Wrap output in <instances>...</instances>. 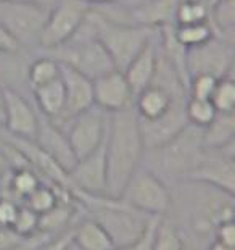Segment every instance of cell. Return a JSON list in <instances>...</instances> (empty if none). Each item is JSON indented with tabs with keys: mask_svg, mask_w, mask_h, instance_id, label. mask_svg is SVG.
Returning a JSON list of instances; mask_svg holds the SVG:
<instances>
[{
	"mask_svg": "<svg viewBox=\"0 0 235 250\" xmlns=\"http://www.w3.org/2000/svg\"><path fill=\"white\" fill-rule=\"evenodd\" d=\"M39 127V113L33 102L20 92L5 89V125L3 131L21 139L34 141Z\"/></svg>",
	"mask_w": 235,
	"mask_h": 250,
	"instance_id": "cell-15",
	"label": "cell"
},
{
	"mask_svg": "<svg viewBox=\"0 0 235 250\" xmlns=\"http://www.w3.org/2000/svg\"><path fill=\"white\" fill-rule=\"evenodd\" d=\"M24 241L12 226H0V250H15L23 246Z\"/></svg>",
	"mask_w": 235,
	"mask_h": 250,
	"instance_id": "cell-32",
	"label": "cell"
},
{
	"mask_svg": "<svg viewBox=\"0 0 235 250\" xmlns=\"http://www.w3.org/2000/svg\"><path fill=\"white\" fill-rule=\"evenodd\" d=\"M216 108L211 104V100L206 99H194L189 97L185 102V116L189 125L206 127L216 116Z\"/></svg>",
	"mask_w": 235,
	"mask_h": 250,
	"instance_id": "cell-28",
	"label": "cell"
},
{
	"mask_svg": "<svg viewBox=\"0 0 235 250\" xmlns=\"http://www.w3.org/2000/svg\"><path fill=\"white\" fill-rule=\"evenodd\" d=\"M87 18L118 71H124L127 65L143 50V47L157 36L158 31L147 26L116 23L95 8H90Z\"/></svg>",
	"mask_w": 235,
	"mask_h": 250,
	"instance_id": "cell-4",
	"label": "cell"
},
{
	"mask_svg": "<svg viewBox=\"0 0 235 250\" xmlns=\"http://www.w3.org/2000/svg\"><path fill=\"white\" fill-rule=\"evenodd\" d=\"M87 2L90 7H100V5H108V3H115L118 0H84Z\"/></svg>",
	"mask_w": 235,
	"mask_h": 250,
	"instance_id": "cell-41",
	"label": "cell"
},
{
	"mask_svg": "<svg viewBox=\"0 0 235 250\" xmlns=\"http://www.w3.org/2000/svg\"><path fill=\"white\" fill-rule=\"evenodd\" d=\"M71 237L74 246L81 250H116L103 228L85 213L73 225Z\"/></svg>",
	"mask_w": 235,
	"mask_h": 250,
	"instance_id": "cell-20",
	"label": "cell"
},
{
	"mask_svg": "<svg viewBox=\"0 0 235 250\" xmlns=\"http://www.w3.org/2000/svg\"><path fill=\"white\" fill-rule=\"evenodd\" d=\"M119 199L142 213L158 218L168 215L173 202L169 186L142 165L127 181Z\"/></svg>",
	"mask_w": 235,
	"mask_h": 250,
	"instance_id": "cell-7",
	"label": "cell"
},
{
	"mask_svg": "<svg viewBox=\"0 0 235 250\" xmlns=\"http://www.w3.org/2000/svg\"><path fill=\"white\" fill-rule=\"evenodd\" d=\"M206 250H235V247H229V246H224V244L217 242V241H211L208 244Z\"/></svg>",
	"mask_w": 235,
	"mask_h": 250,
	"instance_id": "cell-39",
	"label": "cell"
},
{
	"mask_svg": "<svg viewBox=\"0 0 235 250\" xmlns=\"http://www.w3.org/2000/svg\"><path fill=\"white\" fill-rule=\"evenodd\" d=\"M185 102H187V99L176 102L166 115H163L161 118H158L155 121L138 120L145 150L163 146L164 142L173 139L176 134H179V132L189 125L187 116H185Z\"/></svg>",
	"mask_w": 235,
	"mask_h": 250,
	"instance_id": "cell-16",
	"label": "cell"
},
{
	"mask_svg": "<svg viewBox=\"0 0 235 250\" xmlns=\"http://www.w3.org/2000/svg\"><path fill=\"white\" fill-rule=\"evenodd\" d=\"M34 107L42 116L55 121L61 116L65 110V86L61 83V78L55 79L52 83H47L44 86L33 89Z\"/></svg>",
	"mask_w": 235,
	"mask_h": 250,
	"instance_id": "cell-21",
	"label": "cell"
},
{
	"mask_svg": "<svg viewBox=\"0 0 235 250\" xmlns=\"http://www.w3.org/2000/svg\"><path fill=\"white\" fill-rule=\"evenodd\" d=\"M8 165H7V160H5V155H3V150H2V144H0V176L5 174L8 171Z\"/></svg>",
	"mask_w": 235,
	"mask_h": 250,
	"instance_id": "cell-40",
	"label": "cell"
},
{
	"mask_svg": "<svg viewBox=\"0 0 235 250\" xmlns=\"http://www.w3.org/2000/svg\"><path fill=\"white\" fill-rule=\"evenodd\" d=\"M158 54H159V44H158V31H157V36L143 47L140 54L122 71L134 95L142 92L143 89L148 87L153 83L155 73H157V65H158Z\"/></svg>",
	"mask_w": 235,
	"mask_h": 250,
	"instance_id": "cell-18",
	"label": "cell"
},
{
	"mask_svg": "<svg viewBox=\"0 0 235 250\" xmlns=\"http://www.w3.org/2000/svg\"><path fill=\"white\" fill-rule=\"evenodd\" d=\"M206 148L203 146V127L187 125L179 134L157 148L143 153L142 167L164 181L169 188L184 181L201 163Z\"/></svg>",
	"mask_w": 235,
	"mask_h": 250,
	"instance_id": "cell-2",
	"label": "cell"
},
{
	"mask_svg": "<svg viewBox=\"0 0 235 250\" xmlns=\"http://www.w3.org/2000/svg\"><path fill=\"white\" fill-rule=\"evenodd\" d=\"M234 44L217 37H211L198 47L187 50V74L189 79L195 74H211L217 79L232 76Z\"/></svg>",
	"mask_w": 235,
	"mask_h": 250,
	"instance_id": "cell-10",
	"label": "cell"
},
{
	"mask_svg": "<svg viewBox=\"0 0 235 250\" xmlns=\"http://www.w3.org/2000/svg\"><path fill=\"white\" fill-rule=\"evenodd\" d=\"M60 78L63 86H65L66 95L65 110H63L60 118L52 121V123L63 131L74 116H78L94 105V89L92 81L89 78H85L84 74L71 66L63 65V63H60Z\"/></svg>",
	"mask_w": 235,
	"mask_h": 250,
	"instance_id": "cell-13",
	"label": "cell"
},
{
	"mask_svg": "<svg viewBox=\"0 0 235 250\" xmlns=\"http://www.w3.org/2000/svg\"><path fill=\"white\" fill-rule=\"evenodd\" d=\"M5 125V87L0 84V129Z\"/></svg>",
	"mask_w": 235,
	"mask_h": 250,
	"instance_id": "cell-38",
	"label": "cell"
},
{
	"mask_svg": "<svg viewBox=\"0 0 235 250\" xmlns=\"http://www.w3.org/2000/svg\"><path fill=\"white\" fill-rule=\"evenodd\" d=\"M73 192L82 204L85 195H106V160L105 141L92 153L79 158L68 171Z\"/></svg>",
	"mask_w": 235,
	"mask_h": 250,
	"instance_id": "cell-12",
	"label": "cell"
},
{
	"mask_svg": "<svg viewBox=\"0 0 235 250\" xmlns=\"http://www.w3.org/2000/svg\"><path fill=\"white\" fill-rule=\"evenodd\" d=\"M232 144H235V111H217L211 123L203 127V146L206 150H213Z\"/></svg>",
	"mask_w": 235,
	"mask_h": 250,
	"instance_id": "cell-22",
	"label": "cell"
},
{
	"mask_svg": "<svg viewBox=\"0 0 235 250\" xmlns=\"http://www.w3.org/2000/svg\"><path fill=\"white\" fill-rule=\"evenodd\" d=\"M57 202H58L57 184L42 183L26 197L21 205H26L28 208L36 211L37 215H42V213H45V211H49L50 208H53V207L57 205Z\"/></svg>",
	"mask_w": 235,
	"mask_h": 250,
	"instance_id": "cell-27",
	"label": "cell"
},
{
	"mask_svg": "<svg viewBox=\"0 0 235 250\" xmlns=\"http://www.w3.org/2000/svg\"><path fill=\"white\" fill-rule=\"evenodd\" d=\"M211 37H215V34H213L211 24L208 21H205V23L174 26V39L182 47H185L187 50L205 44Z\"/></svg>",
	"mask_w": 235,
	"mask_h": 250,
	"instance_id": "cell-24",
	"label": "cell"
},
{
	"mask_svg": "<svg viewBox=\"0 0 235 250\" xmlns=\"http://www.w3.org/2000/svg\"><path fill=\"white\" fill-rule=\"evenodd\" d=\"M150 250H184L182 236L166 216H163L158 223Z\"/></svg>",
	"mask_w": 235,
	"mask_h": 250,
	"instance_id": "cell-26",
	"label": "cell"
},
{
	"mask_svg": "<svg viewBox=\"0 0 235 250\" xmlns=\"http://www.w3.org/2000/svg\"><path fill=\"white\" fill-rule=\"evenodd\" d=\"M82 207L85 215L103 228L116 250H129L143 236L155 218L136 210L121 199L106 195H85Z\"/></svg>",
	"mask_w": 235,
	"mask_h": 250,
	"instance_id": "cell-3",
	"label": "cell"
},
{
	"mask_svg": "<svg viewBox=\"0 0 235 250\" xmlns=\"http://www.w3.org/2000/svg\"><path fill=\"white\" fill-rule=\"evenodd\" d=\"M213 241H217V242H221V244H224V246H229V247H235V225H234V220L219 225L215 229V234H213Z\"/></svg>",
	"mask_w": 235,
	"mask_h": 250,
	"instance_id": "cell-35",
	"label": "cell"
},
{
	"mask_svg": "<svg viewBox=\"0 0 235 250\" xmlns=\"http://www.w3.org/2000/svg\"><path fill=\"white\" fill-rule=\"evenodd\" d=\"M47 18V8L17 0H0V24L12 34L23 50H39L40 36Z\"/></svg>",
	"mask_w": 235,
	"mask_h": 250,
	"instance_id": "cell-6",
	"label": "cell"
},
{
	"mask_svg": "<svg viewBox=\"0 0 235 250\" xmlns=\"http://www.w3.org/2000/svg\"><path fill=\"white\" fill-rule=\"evenodd\" d=\"M58 78H60V62L42 52H36V58L31 60L28 68V83L31 90Z\"/></svg>",
	"mask_w": 235,
	"mask_h": 250,
	"instance_id": "cell-23",
	"label": "cell"
},
{
	"mask_svg": "<svg viewBox=\"0 0 235 250\" xmlns=\"http://www.w3.org/2000/svg\"><path fill=\"white\" fill-rule=\"evenodd\" d=\"M90 8L84 0H58L49 10L39 50H52L68 42L82 26Z\"/></svg>",
	"mask_w": 235,
	"mask_h": 250,
	"instance_id": "cell-8",
	"label": "cell"
},
{
	"mask_svg": "<svg viewBox=\"0 0 235 250\" xmlns=\"http://www.w3.org/2000/svg\"><path fill=\"white\" fill-rule=\"evenodd\" d=\"M189 99V95H174L159 86H148L138 92L134 99V110L138 120L155 121L161 118L171 110V107L179 100Z\"/></svg>",
	"mask_w": 235,
	"mask_h": 250,
	"instance_id": "cell-19",
	"label": "cell"
},
{
	"mask_svg": "<svg viewBox=\"0 0 235 250\" xmlns=\"http://www.w3.org/2000/svg\"><path fill=\"white\" fill-rule=\"evenodd\" d=\"M143 153L145 146L134 107L118 113H108L105 136L106 197L119 199L127 181L140 168Z\"/></svg>",
	"mask_w": 235,
	"mask_h": 250,
	"instance_id": "cell-1",
	"label": "cell"
},
{
	"mask_svg": "<svg viewBox=\"0 0 235 250\" xmlns=\"http://www.w3.org/2000/svg\"><path fill=\"white\" fill-rule=\"evenodd\" d=\"M211 104L215 105L216 111L227 113L235 111V81L234 76H226L217 79L215 92L211 95Z\"/></svg>",
	"mask_w": 235,
	"mask_h": 250,
	"instance_id": "cell-29",
	"label": "cell"
},
{
	"mask_svg": "<svg viewBox=\"0 0 235 250\" xmlns=\"http://www.w3.org/2000/svg\"><path fill=\"white\" fill-rule=\"evenodd\" d=\"M34 141L37 146L44 148L53 160L60 165L63 169H66V171H69L73 165L76 163V158H74L71 152V147H69L65 131H61L60 127L55 126L49 118L42 116L40 113H39V127H37V134Z\"/></svg>",
	"mask_w": 235,
	"mask_h": 250,
	"instance_id": "cell-17",
	"label": "cell"
},
{
	"mask_svg": "<svg viewBox=\"0 0 235 250\" xmlns=\"http://www.w3.org/2000/svg\"><path fill=\"white\" fill-rule=\"evenodd\" d=\"M217 84V78L211 74H195L189 79V86H187V94L189 97L194 99H206L210 100L215 87Z\"/></svg>",
	"mask_w": 235,
	"mask_h": 250,
	"instance_id": "cell-30",
	"label": "cell"
},
{
	"mask_svg": "<svg viewBox=\"0 0 235 250\" xmlns=\"http://www.w3.org/2000/svg\"><path fill=\"white\" fill-rule=\"evenodd\" d=\"M73 237H71V228L65 232H60L57 236L49 237L47 241H44L42 244H39L37 247H34L33 250H66L71 244Z\"/></svg>",
	"mask_w": 235,
	"mask_h": 250,
	"instance_id": "cell-33",
	"label": "cell"
},
{
	"mask_svg": "<svg viewBox=\"0 0 235 250\" xmlns=\"http://www.w3.org/2000/svg\"><path fill=\"white\" fill-rule=\"evenodd\" d=\"M20 204L17 202L0 197V226H12L17 218Z\"/></svg>",
	"mask_w": 235,
	"mask_h": 250,
	"instance_id": "cell-34",
	"label": "cell"
},
{
	"mask_svg": "<svg viewBox=\"0 0 235 250\" xmlns=\"http://www.w3.org/2000/svg\"><path fill=\"white\" fill-rule=\"evenodd\" d=\"M211 3L206 0H180L176 8L174 26L205 23L210 20Z\"/></svg>",
	"mask_w": 235,
	"mask_h": 250,
	"instance_id": "cell-25",
	"label": "cell"
},
{
	"mask_svg": "<svg viewBox=\"0 0 235 250\" xmlns=\"http://www.w3.org/2000/svg\"><path fill=\"white\" fill-rule=\"evenodd\" d=\"M37 52H42V54L53 57L63 65L74 68L85 78H89L90 81L116 70L110 55L106 54L105 47L100 44V41L95 36L94 26L89 18H85L78 33L63 45L52 50Z\"/></svg>",
	"mask_w": 235,
	"mask_h": 250,
	"instance_id": "cell-5",
	"label": "cell"
},
{
	"mask_svg": "<svg viewBox=\"0 0 235 250\" xmlns=\"http://www.w3.org/2000/svg\"><path fill=\"white\" fill-rule=\"evenodd\" d=\"M12 228L17 231L21 237H31L33 234L37 232V228H39V215L28 208L26 205H20L17 218H15Z\"/></svg>",
	"mask_w": 235,
	"mask_h": 250,
	"instance_id": "cell-31",
	"label": "cell"
},
{
	"mask_svg": "<svg viewBox=\"0 0 235 250\" xmlns=\"http://www.w3.org/2000/svg\"><path fill=\"white\" fill-rule=\"evenodd\" d=\"M189 181L208 184L222 192L235 194V144L206 150L201 163L190 174Z\"/></svg>",
	"mask_w": 235,
	"mask_h": 250,
	"instance_id": "cell-11",
	"label": "cell"
},
{
	"mask_svg": "<svg viewBox=\"0 0 235 250\" xmlns=\"http://www.w3.org/2000/svg\"><path fill=\"white\" fill-rule=\"evenodd\" d=\"M20 50V45L13 39L12 34L0 24V54H7V52H17Z\"/></svg>",
	"mask_w": 235,
	"mask_h": 250,
	"instance_id": "cell-36",
	"label": "cell"
},
{
	"mask_svg": "<svg viewBox=\"0 0 235 250\" xmlns=\"http://www.w3.org/2000/svg\"><path fill=\"white\" fill-rule=\"evenodd\" d=\"M108 127V113L92 105L69 121L65 131L66 139L76 160L84 158L103 144Z\"/></svg>",
	"mask_w": 235,
	"mask_h": 250,
	"instance_id": "cell-9",
	"label": "cell"
},
{
	"mask_svg": "<svg viewBox=\"0 0 235 250\" xmlns=\"http://www.w3.org/2000/svg\"><path fill=\"white\" fill-rule=\"evenodd\" d=\"M94 105L105 113H118L134 107L136 95L122 71L113 70L92 81Z\"/></svg>",
	"mask_w": 235,
	"mask_h": 250,
	"instance_id": "cell-14",
	"label": "cell"
},
{
	"mask_svg": "<svg viewBox=\"0 0 235 250\" xmlns=\"http://www.w3.org/2000/svg\"><path fill=\"white\" fill-rule=\"evenodd\" d=\"M17 2H24V3H31V5H37V7L47 8L50 10L53 5H55L58 0H17Z\"/></svg>",
	"mask_w": 235,
	"mask_h": 250,
	"instance_id": "cell-37",
	"label": "cell"
}]
</instances>
